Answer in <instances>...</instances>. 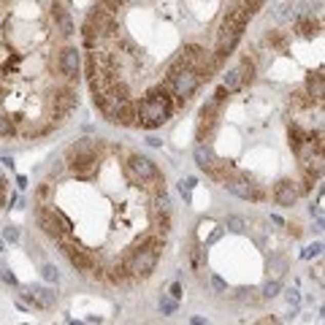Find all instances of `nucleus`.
I'll use <instances>...</instances> for the list:
<instances>
[{
  "instance_id": "obj_1",
  "label": "nucleus",
  "mask_w": 325,
  "mask_h": 325,
  "mask_svg": "<svg viewBox=\"0 0 325 325\" xmlns=\"http://www.w3.org/2000/svg\"><path fill=\"white\" fill-rule=\"evenodd\" d=\"M171 111H174V103L171 100H149V98H144L136 106V125L147 128V130H155L171 117Z\"/></svg>"
},
{
  "instance_id": "obj_2",
  "label": "nucleus",
  "mask_w": 325,
  "mask_h": 325,
  "mask_svg": "<svg viewBox=\"0 0 325 325\" xmlns=\"http://www.w3.org/2000/svg\"><path fill=\"white\" fill-rule=\"evenodd\" d=\"M82 33H84V44L95 46V38H111V35H117V22H114V19L103 11L100 6H95L92 11L87 14V22H84Z\"/></svg>"
},
{
  "instance_id": "obj_3",
  "label": "nucleus",
  "mask_w": 325,
  "mask_h": 325,
  "mask_svg": "<svg viewBox=\"0 0 325 325\" xmlns=\"http://www.w3.org/2000/svg\"><path fill=\"white\" fill-rule=\"evenodd\" d=\"M198 84H200L198 73H195L193 68H185V71H179L176 76H171V79L166 82V87H168L171 95L176 98V103H181V106H185V103L195 95Z\"/></svg>"
},
{
  "instance_id": "obj_4",
  "label": "nucleus",
  "mask_w": 325,
  "mask_h": 325,
  "mask_svg": "<svg viewBox=\"0 0 325 325\" xmlns=\"http://www.w3.org/2000/svg\"><path fill=\"white\" fill-rule=\"evenodd\" d=\"M250 16L252 14H250V8H247V3L231 6V8H228V14L222 16V25H219L217 35H236V38H241L247 22H250Z\"/></svg>"
},
{
  "instance_id": "obj_5",
  "label": "nucleus",
  "mask_w": 325,
  "mask_h": 325,
  "mask_svg": "<svg viewBox=\"0 0 325 325\" xmlns=\"http://www.w3.org/2000/svg\"><path fill=\"white\" fill-rule=\"evenodd\" d=\"M157 260H160V255L144 250V247H136V250L130 252V257L125 260V266H128L130 276H149L152 271H155Z\"/></svg>"
},
{
  "instance_id": "obj_6",
  "label": "nucleus",
  "mask_w": 325,
  "mask_h": 325,
  "mask_svg": "<svg viewBox=\"0 0 325 325\" xmlns=\"http://www.w3.org/2000/svg\"><path fill=\"white\" fill-rule=\"evenodd\" d=\"M60 247H63V255L71 260V266L76 271H82V274H87V271H95V260H92V255L84 250V247H79V244H73V241H60Z\"/></svg>"
},
{
  "instance_id": "obj_7",
  "label": "nucleus",
  "mask_w": 325,
  "mask_h": 325,
  "mask_svg": "<svg viewBox=\"0 0 325 325\" xmlns=\"http://www.w3.org/2000/svg\"><path fill=\"white\" fill-rule=\"evenodd\" d=\"M128 168H130V174L136 176L138 181H162L160 168L144 155H130L128 157Z\"/></svg>"
},
{
  "instance_id": "obj_8",
  "label": "nucleus",
  "mask_w": 325,
  "mask_h": 325,
  "mask_svg": "<svg viewBox=\"0 0 325 325\" xmlns=\"http://www.w3.org/2000/svg\"><path fill=\"white\" fill-rule=\"evenodd\" d=\"M57 68L68 82H76L82 76V52L76 46H65L60 57H57Z\"/></svg>"
},
{
  "instance_id": "obj_9",
  "label": "nucleus",
  "mask_w": 325,
  "mask_h": 325,
  "mask_svg": "<svg viewBox=\"0 0 325 325\" xmlns=\"http://www.w3.org/2000/svg\"><path fill=\"white\" fill-rule=\"evenodd\" d=\"M222 187H225L231 195L244 198V200H260V198H263V193H257V190H255V185H252L250 176H228V179L222 181Z\"/></svg>"
},
{
  "instance_id": "obj_10",
  "label": "nucleus",
  "mask_w": 325,
  "mask_h": 325,
  "mask_svg": "<svg viewBox=\"0 0 325 325\" xmlns=\"http://www.w3.org/2000/svg\"><path fill=\"white\" fill-rule=\"evenodd\" d=\"M98 152H79V155H71V171L79 179H90L98 171Z\"/></svg>"
},
{
  "instance_id": "obj_11",
  "label": "nucleus",
  "mask_w": 325,
  "mask_h": 325,
  "mask_svg": "<svg viewBox=\"0 0 325 325\" xmlns=\"http://www.w3.org/2000/svg\"><path fill=\"white\" fill-rule=\"evenodd\" d=\"M25 298L30 301L33 307L49 309L57 303V293L52 288H44V285H30V288H25Z\"/></svg>"
},
{
  "instance_id": "obj_12",
  "label": "nucleus",
  "mask_w": 325,
  "mask_h": 325,
  "mask_svg": "<svg viewBox=\"0 0 325 325\" xmlns=\"http://www.w3.org/2000/svg\"><path fill=\"white\" fill-rule=\"evenodd\" d=\"M76 106H79V98L71 87H60L54 92V117H68Z\"/></svg>"
},
{
  "instance_id": "obj_13",
  "label": "nucleus",
  "mask_w": 325,
  "mask_h": 325,
  "mask_svg": "<svg viewBox=\"0 0 325 325\" xmlns=\"http://www.w3.org/2000/svg\"><path fill=\"white\" fill-rule=\"evenodd\" d=\"M298 185L290 179H282V181H276V187H274V200L279 206H295V200H298Z\"/></svg>"
},
{
  "instance_id": "obj_14",
  "label": "nucleus",
  "mask_w": 325,
  "mask_h": 325,
  "mask_svg": "<svg viewBox=\"0 0 325 325\" xmlns=\"http://www.w3.org/2000/svg\"><path fill=\"white\" fill-rule=\"evenodd\" d=\"M35 219H38V228L49 236V238H54V241H63V231H60V225H57V219H54V214H52V209H35Z\"/></svg>"
},
{
  "instance_id": "obj_15",
  "label": "nucleus",
  "mask_w": 325,
  "mask_h": 325,
  "mask_svg": "<svg viewBox=\"0 0 325 325\" xmlns=\"http://www.w3.org/2000/svg\"><path fill=\"white\" fill-rule=\"evenodd\" d=\"M52 16H54V22H57V27H60L63 35H73L76 33L73 16H71V11H68L65 3H52Z\"/></svg>"
},
{
  "instance_id": "obj_16",
  "label": "nucleus",
  "mask_w": 325,
  "mask_h": 325,
  "mask_svg": "<svg viewBox=\"0 0 325 325\" xmlns=\"http://www.w3.org/2000/svg\"><path fill=\"white\" fill-rule=\"evenodd\" d=\"M176 57H179V63L185 65V68H193V71H195L198 65H200V60L206 57V49H204L200 44H187Z\"/></svg>"
},
{
  "instance_id": "obj_17",
  "label": "nucleus",
  "mask_w": 325,
  "mask_h": 325,
  "mask_svg": "<svg viewBox=\"0 0 325 325\" xmlns=\"http://www.w3.org/2000/svg\"><path fill=\"white\" fill-rule=\"evenodd\" d=\"M307 92H309V100L314 103H322L325 98V82H322V71L317 73H309V79H307Z\"/></svg>"
},
{
  "instance_id": "obj_18",
  "label": "nucleus",
  "mask_w": 325,
  "mask_h": 325,
  "mask_svg": "<svg viewBox=\"0 0 325 325\" xmlns=\"http://www.w3.org/2000/svg\"><path fill=\"white\" fill-rule=\"evenodd\" d=\"M114 125H122V128H133L136 125V106L128 100V103H119L117 114H114Z\"/></svg>"
},
{
  "instance_id": "obj_19",
  "label": "nucleus",
  "mask_w": 325,
  "mask_h": 325,
  "mask_svg": "<svg viewBox=\"0 0 325 325\" xmlns=\"http://www.w3.org/2000/svg\"><path fill=\"white\" fill-rule=\"evenodd\" d=\"M295 33L303 35V38H312V35H317V33H320V22H317L314 16L301 14L298 19H295Z\"/></svg>"
},
{
  "instance_id": "obj_20",
  "label": "nucleus",
  "mask_w": 325,
  "mask_h": 325,
  "mask_svg": "<svg viewBox=\"0 0 325 325\" xmlns=\"http://www.w3.org/2000/svg\"><path fill=\"white\" fill-rule=\"evenodd\" d=\"M193 155H195V162H198L204 171H209V168H212V162L217 160V155L212 152V147H209V144H198Z\"/></svg>"
},
{
  "instance_id": "obj_21",
  "label": "nucleus",
  "mask_w": 325,
  "mask_h": 325,
  "mask_svg": "<svg viewBox=\"0 0 325 325\" xmlns=\"http://www.w3.org/2000/svg\"><path fill=\"white\" fill-rule=\"evenodd\" d=\"M138 247H144V250H149V252L160 255V252H162V247H166V241H162V236L152 233V236H144V238H141V241H138Z\"/></svg>"
},
{
  "instance_id": "obj_22",
  "label": "nucleus",
  "mask_w": 325,
  "mask_h": 325,
  "mask_svg": "<svg viewBox=\"0 0 325 325\" xmlns=\"http://www.w3.org/2000/svg\"><path fill=\"white\" fill-rule=\"evenodd\" d=\"M238 76H241V84H247V82H252L255 79V63L250 60V57H241V63H238Z\"/></svg>"
},
{
  "instance_id": "obj_23",
  "label": "nucleus",
  "mask_w": 325,
  "mask_h": 325,
  "mask_svg": "<svg viewBox=\"0 0 325 325\" xmlns=\"http://www.w3.org/2000/svg\"><path fill=\"white\" fill-rule=\"evenodd\" d=\"M288 133H290V144H293V149H298V147L303 144V141L309 138V133L303 130V128L298 125V122H293V125L288 128Z\"/></svg>"
},
{
  "instance_id": "obj_24",
  "label": "nucleus",
  "mask_w": 325,
  "mask_h": 325,
  "mask_svg": "<svg viewBox=\"0 0 325 325\" xmlns=\"http://www.w3.org/2000/svg\"><path fill=\"white\" fill-rule=\"evenodd\" d=\"M222 87H225V92H228V95L236 92V90H241V76H238V71H236V68H231V71L225 73Z\"/></svg>"
},
{
  "instance_id": "obj_25",
  "label": "nucleus",
  "mask_w": 325,
  "mask_h": 325,
  "mask_svg": "<svg viewBox=\"0 0 325 325\" xmlns=\"http://www.w3.org/2000/svg\"><path fill=\"white\" fill-rule=\"evenodd\" d=\"M144 98L149 100H171V90L166 87V84H155V87H149Z\"/></svg>"
},
{
  "instance_id": "obj_26",
  "label": "nucleus",
  "mask_w": 325,
  "mask_h": 325,
  "mask_svg": "<svg viewBox=\"0 0 325 325\" xmlns=\"http://www.w3.org/2000/svg\"><path fill=\"white\" fill-rule=\"evenodd\" d=\"M155 214H171V198L166 193L155 195Z\"/></svg>"
},
{
  "instance_id": "obj_27",
  "label": "nucleus",
  "mask_w": 325,
  "mask_h": 325,
  "mask_svg": "<svg viewBox=\"0 0 325 325\" xmlns=\"http://www.w3.org/2000/svg\"><path fill=\"white\" fill-rule=\"evenodd\" d=\"M255 293H257V290H252V288H238L233 298H236L238 303H255V301H257Z\"/></svg>"
},
{
  "instance_id": "obj_28",
  "label": "nucleus",
  "mask_w": 325,
  "mask_h": 325,
  "mask_svg": "<svg viewBox=\"0 0 325 325\" xmlns=\"http://www.w3.org/2000/svg\"><path fill=\"white\" fill-rule=\"evenodd\" d=\"M52 214H54V219H57V225H60V231H63V236L73 231V222H71V219H68V217H65V214L60 212V209H54V206H52Z\"/></svg>"
},
{
  "instance_id": "obj_29",
  "label": "nucleus",
  "mask_w": 325,
  "mask_h": 325,
  "mask_svg": "<svg viewBox=\"0 0 325 325\" xmlns=\"http://www.w3.org/2000/svg\"><path fill=\"white\" fill-rule=\"evenodd\" d=\"M155 231L157 236H166L171 231V214H155Z\"/></svg>"
},
{
  "instance_id": "obj_30",
  "label": "nucleus",
  "mask_w": 325,
  "mask_h": 325,
  "mask_svg": "<svg viewBox=\"0 0 325 325\" xmlns=\"http://www.w3.org/2000/svg\"><path fill=\"white\" fill-rule=\"evenodd\" d=\"M279 290H282L279 279H269L263 285V290H260V298H274V295H279Z\"/></svg>"
},
{
  "instance_id": "obj_31",
  "label": "nucleus",
  "mask_w": 325,
  "mask_h": 325,
  "mask_svg": "<svg viewBox=\"0 0 325 325\" xmlns=\"http://www.w3.org/2000/svg\"><path fill=\"white\" fill-rule=\"evenodd\" d=\"M195 185H198V179H195V176H187V179H181V181H179V193L185 195V200H190V195H193Z\"/></svg>"
},
{
  "instance_id": "obj_32",
  "label": "nucleus",
  "mask_w": 325,
  "mask_h": 325,
  "mask_svg": "<svg viewBox=\"0 0 325 325\" xmlns=\"http://www.w3.org/2000/svg\"><path fill=\"white\" fill-rule=\"evenodd\" d=\"M225 228H228V231H233V233H244L247 231V222H244V217H228L225 219Z\"/></svg>"
},
{
  "instance_id": "obj_33",
  "label": "nucleus",
  "mask_w": 325,
  "mask_h": 325,
  "mask_svg": "<svg viewBox=\"0 0 325 325\" xmlns=\"http://www.w3.org/2000/svg\"><path fill=\"white\" fill-rule=\"evenodd\" d=\"M128 276H130V274H128V266H125V263H117V266L111 269V279H114V282H125Z\"/></svg>"
},
{
  "instance_id": "obj_34",
  "label": "nucleus",
  "mask_w": 325,
  "mask_h": 325,
  "mask_svg": "<svg viewBox=\"0 0 325 325\" xmlns=\"http://www.w3.org/2000/svg\"><path fill=\"white\" fill-rule=\"evenodd\" d=\"M41 276H44V279H46V282H54V285H57V282H60V271H57V269H54V266H49V263H46V266H44V269H41Z\"/></svg>"
},
{
  "instance_id": "obj_35",
  "label": "nucleus",
  "mask_w": 325,
  "mask_h": 325,
  "mask_svg": "<svg viewBox=\"0 0 325 325\" xmlns=\"http://www.w3.org/2000/svg\"><path fill=\"white\" fill-rule=\"evenodd\" d=\"M14 130H16V128H14V122L0 114V136H3V138H6V136H14Z\"/></svg>"
},
{
  "instance_id": "obj_36",
  "label": "nucleus",
  "mask_w": 325,
  "mask_h": 325,
  "mask_svg": "<svg viewBox=\"0 0 325 325\" xmlns=\"http://www.w3.org/2000/svg\"><path fill=\"white\" fill-rule=\"evenodd\" d=\"M285 269H288V260H285V257H279V255H276V257H271V271H274L276 276H279V274H285ZM276 276H274V279H276Z\"/></svg>"
},
{
  "instance_id": "obj_37",
  "label": "nucleus",
  "mask_w": 325,
  "mask_h": 325,
  "mask_svg": "<svg viewBox=\"0 0 325 325\" xmlns=\"http://www.w3.org/2000/svg\"><path fill=\"white\" fill-rule=\"evenodd\" d=\"M3 241H11V244L19 241V228L16 225H6L3 228Z\"/></svg>"
},
{
  "instance_id": "obj_38",
  "label": "nucleus",
  "mask_w": 325,
  "mask_h": 325,
  "mask_svg": "<svg viewBox=\"0 0 325 325\" xmlns=\"http://www.w3.org/2000/svg\"><path fill=\"white\" fill-rule=\"evenodd\" d=\"M160 312L162 314H174L176 312V301L174 298H160Z\"/></svg>"
},
{
  "instance_id": "obj_39",
  "label": "nucleus",
  "mask_w": 325,
  "mask_h": 325,
  "mask_svg": "<svg viewBox=\"0 0 325 325\" xmlns=\"http://www.w3.org/2000/svg\"><path fill=\"white\" fill-rule=\"evenodd\" d=\"M0 279H3L6 285H11V288H16V285H19V282H16V276H14L11 271H8L6 266H0Z\"/></svg>"
},
{
  "instance_id": "obj_40",
  "label": "nucleus",
  "mask_w": 325,
  "mask_h": 325,
  "mask_svg": "<svg viewBox=\"0 0 325 325\" xmlns=\"http://www.w3.org/2000/svg\"><path fill=\"white\" fill-rule=\"evenodd\" d=\"M322 252V241H314V244H309L307 250H303V257H317Z\"/></svg>"
},
{
  "instance_id": "obj_41",
  "label": "nucleus",
  "mask_w": 325,
  "mask_h": 325,
  "mask_svg": "<svg viewBox=\"0 0 325 325\" xmlns=\"http://www.w3.org/2000/svg\"><path fill=\"white\" fill-rule=\"evenodd\" d=\"M212 288H214L217 293H228V285H225V279H222V276H217V274H212Z\"/></svg>"
},
{
  "instance_id": "obj_42",
  "label": "nucleus",
  "mask_w": 325,
  "mask_h": 325,
  "mask_svg": "<svg viewBox=\"0 0 325 325\" xmlns=\"http://www.w3.org/2000/svg\"><path fill=\"white\" fill-rule=\"evenodd\" d=\"M269 44H274V46H279V49H285V38H282L279 33H269Z\"/></svg>"
},
{
  "instance_id": "obj_43",
  "label": "nucleus",
  "mask_w": 325,
  "mask_h": 325,
  "mask_svg": "<svg viewBox=\"0 0 325 325\" xmlns=\"http://www.w3.org/2000/svg\"><path fill=\"white\" fill-rule=\"evenodd\" d=\"M288 303H290V307H298V303H301L298 290H288Z\"/></svg>"
},
{
  "instance_id": "obj_44",
  "label": "nucleus",
  "mask_w": 325,
  "mask_h": 325,
  "mask_svg": "<svg viewBox=\"0 0 325 325\" xmlns=\"http://www.w3.org/2000/svg\"><path fill=\"white\" fill-rule=\"evenodd\" d=\"M225 87H217V92H214V98H212V103H214V106H219V103H222L225 100Z\"/></svg>"
},
{
  "instance_id": "obj_45",
  "label": "nucleus",
  "mask_w": 325,
  "mask_h": 325,
  "mask_svg": "<svg viewBox=\"0 0 325 325\" xmlns=\"http://www.w3.org/2000/svg\"><path fill=\"white\" fill-rule=\"evenodd\" d=\"M190 257H193L195 269H200V247H193V250H190Z\"/></svg>"
},
{
  "instance_id": "obj_46",
  "label": "nucleus",
  "mask_w": 325,
  "mask_h": 325,
  "mask_svg": "<svg viewBox=\"0 0 325 325\" xmlns=\"http://www.w3.org/2000/svg\"><path fill=\"white\" fill-rule=\"evenodd\" d=\"M171 298H174V301H179V298H181V285H179V282L171 285Z\"/></svg>"
},
{
  "instance_id": "obj_47",
  "label": "nucleus",
  "mask_w": 325,
  "mask_h": 325,
  "mask_svg": "<svg viewBox=\"0 0 325 325\" xmlns=\"http://www.w3.org/2000/svg\"><path fill=\"white\" fill-rule=\"evenodd\" d=\"M38 198H49V185H41V187H38Z\"/></svg>"
},
{
  "instance_id": "obj_48",
  "label": "nucleus",
  "mask_w": 325,
  "mask_h": 325,
  "mask_svg": "<svg viewBox=\"0 0 325 325\" xmlns=\"http://www.w3.org/2000/svg\"><path fill=\"white\" fill-rule=\"evenodd\" d=\"M147 144H149V147H160V144H162V141H160L157 136H149V138H147Z\"/></svg>"
},
{
  "instance_id": "obj_49",
  "label": "nucleus",
  "mask_w": 325,
  "mask_h": 325,
  "mask_svg": "<svg viewBox=\"0 0 325 325\" xmlns=\"http://www.w3.org/2000/svg\"><path fill=\"white\" fill-rule=\"evenodd\" d=\"M219 236H222V228H217V231L212 233V238H209V244H212V241H217V238H219Z\"/></svg>"
},
{
  "instance_id": "obj_50",
  "label": "nucleus",
  "mask_w": 325,
  "mask_h": 325,
  "mask_svg": "<svg viewBox=\"0 0 325 325\" xmlns=\"http://www.w3.org/2000/svg\"><path fill=\"white\" fill-rule=\"evenodd\" d=\"M260 325H276V320H269V317H266V320H260Z\"/></svg>"
},
{
  "instance_id": "obj_51",
  "label": "nucleus",
  "mask_w": 325,
  "mask_h": 325,
  "mask_svg": "<svg viewBox=\"0 0 325 325\" xmlns=\"http://www.w3.org/2000/svg\"><path fill=\"white\" fill-rule=\"evenodd\" d=\"M193 325H206V320H200V317H195V320H193Z\"/></svg>"
},
{
  "instance_id": "obj_52",
  "label": "nucleus",
  "mask_w": 325,
  "mask_h": 325,
  "mask_svg": "<svg viewBox=\"0 0 325 325\" xmlns=\"http://www.w3.org/2000/svg\"><path fill=\"white\" fill-rule=\"evenodd\" d=\"M6 250V241H3V238H0V252H3Z\"/></svg>"
},
{
  "instance_id": "obj_53",
  "label": "nucleus",
  "mask_w": 325,
  "mask_h": 325,
  "mask_svg": "<svg viewBox=\"0 0 325 325\" xmlns=\"http://www.w3.org/2000/svg\"><path fill=\"white\" fill-rule=\"evenodd\" d=\"M71 325H82V322H71Z\"/></svg>"
}]
</instances>
